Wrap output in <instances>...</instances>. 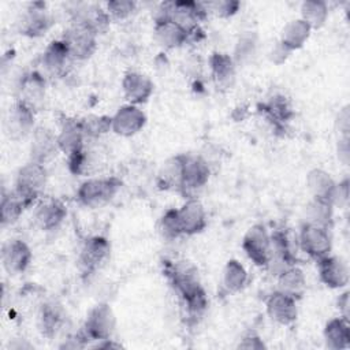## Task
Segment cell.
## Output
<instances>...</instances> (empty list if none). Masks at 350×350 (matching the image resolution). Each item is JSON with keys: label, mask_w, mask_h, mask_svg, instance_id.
<instances>
[{"label": "cell", "mask_w": 350, "mask_h": 350, "mask_svg": "<svg viewBox=\"0 0 350 350\" xmlns=\"http://www.w3.org/2000/svg\"><path fill=\"white\" fill-rule=\"evenodd\" d=\"M164 272L180 298L186 317L190 321H197L208 308V298L198 280L197 269L182 261L165 264Z\"/></svg>", "instance_id": "obj_1"}, {"label": "cell", "mask_w": 350, "mask_h": 350, "mask_svg": "<svg viewBox=\"0 0 350 350\" xmlns=\"http://www.w3.org/2000/svg\"><path fill=\"white\" fill-rule=\"evenodd\" d=\"M46 170L44 164L30 160L22 165L16 174L15 179V194L23 201V204L30 206L41 196L46 185Z\"/></svg>", "instance_id": "obj_2"}, {"label": "cell", "mask_w": 350, "mask_h": 350, "mask_svg": "<svg viewBox=\"0 0 350 350\" xmlns=\"http://www.w3.org/2000/svg\"><path fill=\"white\" fill-rule=\"evenodd\" d=\"M98 33L86 22L74 19L66 29L62 41L66 44L72 60L89 59L97 49Z\"/></svg>", "instance_id": "obj_3"}, {"label": "cell", "mask_w": 350, "mask_h": 350, "mask_svg": "<svg viewBox=\"0 0 350 350\" xmlns=\"http://www.w3.org/2000/svg\"><path fill=\"white\" fill-rule=\"evenodd\" d=\"M122 186V180L116 176L92 178L82 182L77 190V201L88 208H98L109 202Z\"/></svg>", "instance_id": "obj_4"}, {"label": "cell", "mask_w": 350, "mask_h": 350, "mask_svg": "<svg viewBox=\"0 0 350 350\" xmlns=\"http://www.w3.org/2000/svg\"><path fill=\"white\" fill-rule=\"evenodd\" d=\"M116 327L115 314L108 304H98L86 316L82 336L85 340H98L111 339Z\"/></svg>", "instance_id": "obj_5"}, {"label": "cell", "mask_w": 350, "mask_h": 350, "mask_svg": "<svg viewBox=\"0 0 350 350\" xmlns=\"http://www.w3.org/2000/svg\"><path fill=\"white\" fill-rule=\"evenodd\" d=\"M299 247L314 261L331 254L332 238L329 228L304 221L298 237Z\"/></svg>", "instance_id": "obj_6"}, {"label": "cell", "mask_w": 350, "mask_h": 350, "mask_svg": "<svg viewBox=\"0 0 350 350\" xmlns=\"http://www.w3.org/2000/svg\"><path fill=\"white\" fill-rule=\"evenodd\" d=\"M242 249L247 258L257 267L265 268L271 257V234L267 231L265 226H252L243 235Z\"/></svg>", "instance_id": "obj_7"}, {"label": "cell", "mask_w": 350, "mask_h": 350, "mask_svg": "<svg viewBox=\"0 0 350 350\" xmlns=\"http://www.w3.org/2000/svg\"><path fill=\"white\" fill-rule=\"evenodd\" d=\"M109 242L107 238L94 235L88 238L78 256V268L85 276L93 275L107 261L109 256Z\"/></svg>", "instance_id": "obj_8"}, {"label": "cell", "mask_w": 350, "mask_h": 350, "mask_svg": "<svg viewBox=\"0 0 350 350\" xmlns=\"http://www.w3.org/2000/svg\"><path fill=\"white\" fill-rule=\"evenodd\" d=\"M175 217L180 235H196L205 230L208 224L206 211L197 198H187L182 206L175 209Z\"/></svg>", "instance_id": "obj_9"}, {"label": "cell", "mask_w": 350, "mask_h": 350, "mask_svg": "<svg viewBox=\"0 0 350 350\" xmlns=\"http://www.w3.org/2000/svg\"><path fill=\"white\" fill-rule=\"evenodd\" d=\"M209 174L211 170L206 160L200 156L186 154L179 191L190 198L194 191L202 189L208 183Z\"/></svg>", "instance_id": "obj_10"}, {"label": "cell", "mask_w": 350, "mask_h": 350, "mask_svg": "<svg viewBox=\"0 0 350 350\" xmlns=\"http://www.w3.org/2000/svg\"><path fill=\"white\" fill-rule=\"evenodd\" d=\"M145 123V112L138 105L126 104L111 116V131L120 137H133L144 129Z\"/></svg>", "instance_id": "obj_11"}, {"label": "cell", "mask_w": 350, "mask_h": 350, "mask_svg": "<svg viewBox=\"0 0 350 350\" xmlns=\"http://www.w3.org/2000/svg\"><path fill=\"white\" fill-rule=\"evenodd\" d=\"M31 250L29 245L18 238L8 239L1 246V262L4 269L11 273H22L31 262Z\"/></svg>", "instance_id": "obj_12"}, {"label": "cell", "mask_w": 350, "mask_h": 350, "mask_svg": "<svg viewBox=\"0 0 350 350\" xmlns=\"http://www.w3.org/2000/svg\"><path fill=\"white\" fill-rule=\"evenodd\" d=\"M265 310L272 321L280 325H291L295 323L298 316L297 299L275 290L265 301Z\"/></svg>", "instance_id": "obj_13"}, {"label": "cell", "mask_w": 350, "mask_h": 350, "mask_svg": "<svg viewBox=\"0 0 350 350\" xmlns=\"http://www.w3.org/2000/svg\"><path fill=\"white\" fill-rule=\"evenodd\" d=\"M85 131L82 129L81 120L66 119L56 135L59 150L67 154L68 159L82 153L85 150Z\"/></svg>", "instance_id": "obj_14"}, {"label": "cell", "mask_w": 350, "mask_h": 350, "mask_svg": "<svg viewBox=\"0 0 350 350\" xmlns=\"http://www.w3.org/2000/svg\"><path fill=\"white\" fill-rule=\"evenodd\" d=\"M316 262L320 280L327 287L342 288L349 283V267L343 258L328 254Z\"/></svg>", "instance_id": "obj_15"}, {"label": "cell", "mask_w": 350, "mask_h": 350, "mask_svg": "<svg viewBox=\"0 0 350 350\" xmlns=\"http://www.w3.org/2000/svg\"><path fill=\"white\" fill-rule=\"evenodd\" d=\"M122 90L129 104L139 105L148 101L153 93L152 79L138 71H129L122 79Z\"/></svg>", "instance_id": "obj_16"}, {"label": "cell", "mask_w": 350, "mask_h": 350, "mask_svg": "<svg viewBox=\"0 0 350 350\" xmlns=\"http://www.w3.org/2000/svg\"><path fill=\"white\" fill-rule=\"evenodd\" d=\"M18 101H22L36 111L45 97V79L38 71L23 74L18 86Z\"/></svg>", "instance_id": "obj_17"}, {"label": "cell", "mask_w": 350, "mask_h": 350, "mask_svg": "<svg viewBox=\"0 0 350 350\" xmlns=\"http://www.w3.org/2000/svg\"><path fill=\"white\" fill-rule=\"evenodd\" d=\"M191 37L190 31L171 19H154V38L164 49L179 48Z\"/></svg>", "instance_id": "obj_18"}, {"label": "cell", "mask_w": 350, "mask_h": 350, "mask_svg": "<svg viewBox=\"0 0 350 350\" xmlns=\"http://www.w3.org/2000/svg\"><path fill=\"white\" fill-rule=\"evenodd\" d=\"M67 216V208L62 200L48 198L42 200L34 212L37 226L45 231L57 228Z\"/></svg>", "instance_id": "obj_19"}, {"label": "cell", "mask_w": 350, "mask_h": 350, "mask_svg": "<svg viewBox=\"0 0 350 350\" xmlns=\"http://www.w3.org/2000/svg\"><path fill=\"white\" fill-rule=\"evenodd\" d=\"M5 124L11 138H22L34 131V111L22 101L16 100L10 108Z\"/></svg>", "instance_id": "obj_20"}, {"label": "cell", "mask_w": 350, "mask_h": 350, "mask_svg": "<svg viewBox=\"0 0 350 350\" xmlns=\"http://www.w3.org/2000/svg\"><path fill=\"white\" fill-rule=\"evenodd\" d=\"M72 62L66 44L60 40H53L44 51L41 63L48 74L62 77L67 72V68Z\"/></svg>", "instance_id": "obj_21"}, {"label": "cell", "mask_w": 350, "mask_h": 350, "mask_svg": "<svg viewBox=\"0 0 350 350\" xmlns=\"http://www.w3.org/2000/svg\"><path fill=\"white\" fill-rule=\"evenodd\" d=\"M209 64H211L212 79L217 86V89L220 90L231 89L235 83V77H237L234 59L227 53L215 52L209 59Z\"/></svg>", "instance_id": "obj_22"}, {"label": "cell", "mask_w": 350, "mask_h": 350, "mask_svg": "<svg viewBox=\"0 0 350 350\" xmlns=\"http://www.w3.org/2000/svg\"><path fill=\"white\" fill-rule=\"evenodd\" d=\"M52 25V19L46 14L44 4L36 3L22 16L19 22V31L27 37H40L45 34Z\"/></svg>", "instance_id": "obj_23"}, {"label": "cell", "mask_w": 350, "mask_h": 350, "mask_svg": "<svg viewBox=\"0 0 350 350\" xmlns=\"http://www.w3.org/2000/svg\"><path fill=\"white\" fill-rule=\"evenodd\" d=\"M59 150L56 135L51 133V130L45 127H38L33 131V141H31V160L44 164L51 157L56 154Z\"/></svg>", "instance_id": "obj_24"}, {"label": "cell", "mask_w": 350, "mask_h": 350, "mask_svg": "<svg viewBox=\"0 0 350 350\" xmlns=\"http://www.w3.org/2000/svg\"><path fill=\"white\" fill-rule=\"evenodd\" d=\"M260 108L265 119L273 126L275 130H282L284 123L293 116V109L288 100L280 94L271 97L267 103H262Z\"/></svg>", "instance_id": "obj_25"}, {"label": "cell", "mask_w": 350, "mask_h": 350, "mask_svg": "<svg viewBox=\"0 0 350 350\" xmlns=\"http://www.w3.org/2000/svg\"><path fill=\"white\" fill-rule=\"evenodd\" d=\"M325 346L332 350H342L350 346V325L343 317L331 319L324 327Z\"/></svg>", "instance_id": "obj_26"}, {"label": "cell", "mask_w": 350, "mask_h": 350, "mask_svg": "<svg viewBox=\"0 0 350 350\" xmlns=\"http://www.w3.org/2000/svg\"><path fill=\"white\" fill-rule=\"evenodd\" d=\"M312 29L301 18L287 22L280 33L279 42L286 46L290 52L299 49L308 41Z\"/></svg>", "instance_id": "obj_27"}, {"label": "cell", "mask_w": 350, "mask_h": 350, "mask_svg": "<svg viewBox=\"0 0 350 350\" xmlns=\"http://www.w3.org/2000/svg\"><path fill=\"white\" fill-rule=\"evenodd\" d=\"M278 288L279 291L298 299L304 295L306 290V278L301 268L297 265H293L283 272H280L278 276Z\"/></svg>", "instance_id": "obj_28"}, {"label": "cell", "mask_w": 350, "mask_h": 350, "mask_svg": "<svg viewBox=\"0 0 350 350\" xmlns=\"http://www.w3.org/2000/svg\"><path fill=\"white\" fill-rule=\"evenodd\" d=\"M335 185L336 182L332 179V176L321 168H313L306 175V186L313 198H323L329 201Z\"/></svg>", "instance_id": "obj_29"}, {"label": "cell", "mask_w": 350, "mask_h": 350, "mask_svg": "<svg viewBox=\"0 0 350 350\" xmlns=\"http://www.w3.org/2000/svg\"><path fill=\"white\" fill-rule=\"evenodd\" d=\"M63 320H64V313L59 305L53 302L42 305L38 316V327L41 334L46 338L55 336L56 332L60 329Z\"/></svg>", "instance_id": "obj_30"}, {"label": "cell", "mask_w": 350, "mask_h": 350, "mask_svg": "<svg viewBox=\"0 0 350 350\" xmlns=\"http://www.w3.org/2000/svg\"><path fill=\"white\" fill-rule=\"evenodd\" d=\"M305 213L306 223H312L325 228H331L334 223V205L328 200L313 198L308 204Z\"/></svg>", "instance_id": "obj_31"}, {"label": "cell", "mask_w": 350, "mask_h": 350, "mask_svg": "<svg viewBox=\"0 0 350 350\" xmlns=\"http://www.w3.org/2000/svg\"><path fill=\"white\" fill-rule=\"evenodd\" d=\"M185 160H186V154H176L168 159L161 165V170L159 172V180L161 187L164 189L175 187L176 190H179Z\"/></svg>", "instance_id": "obj_32"}, {"label": "cell", "mask_w": 350, "mask_h": 350, "mask_svg": "<svg viewBox=\"0 0 350 350\" xmlns=\"http://www.w3.org/2000/svg\"><path fill=\"white\" fill-rule=\"evenodd\" d=\"M246 282H247V272L245 267L235 258L228 260L223 269V278H221L223 287L228 293H238L245 287Z\"/></svg>", "instance_id": "obj_33"}, {"label": "cell", "mask_w": 350, "mask_h": 350, "mask_svg": "<svg viewBox=\"0 0 350 350\" xmlns=\"http://www.w3.org/2000/svg\"><path fill=\"white\" fill-rule=\"evenodd\" d=\"M328 18V7L320 0H308L301 4V19L309 25V27L320 29Z\"/></svg>", "instance_id": "obj_34"}, {"label": "cell", "mask_w": 350, "mask_h": 350, "mask_svg": "<svg viewBox=\"0 0 350 350\" xmlns=\"http://www.w3.org/2000/svg\"><path fill=\"white\" fill-rule=\"evenodd\" d=\"M26 205L23 201L15 194V191L3 193L1 205H0V220L3 226H8L15 223L22 215Z\"/></svg>", "instance_id": "obj_35"}, {"label": "cell", "mask_w": 350, "mask_h": 350, "mask_svg": "<svg viewBox=\"0 0 350 350\" xmlns=\"http://www.w3.org/2000/svg\"><path fill=\"white\" fill-rule=\"evenodd\" d=\"M81 124L86 137H98L111 130V116H86L81 119Z\"/></svg>", "instance_id": "obj_36"}, {"label": "cell", "mask_w": 350, "mask_h": 350, "mask_svg": "<svg viewBox=\"0 0 350 350\" xmlns=\"http://www.w3.org/2000/svg\"><path fill=\"white\" fill-rule=\"evenodd\" d=\"M206 14H213L219 18H228L232 16L241 7L239 1L235 0H216L202 3Z\"/></svg>", "instance_id": "obj_37"}, {"label": "cell", "mask_w": 350, "mask_h": 350, "mask_svg": "<svg viewBox=\"0 0 350 350\" xmlns=\"http://www.w3.org/2000/svg\"><path fill=\"white\" fill-rule=\"evenodd\" d=\"M135 11V3L130 0H111L107 3V14L112 19H126Z\"/></svg>", "instance_id": "obj_38"}, {"label": "cell", "mask_w": 350, "mask_h": 350, "mask_svg": "<svg viewBox=\"0 0 350 350\" xmlns=\"http://www.w3.org/2000/svg\"><path fill=\"white\" fill-rule=\"evenodd\" d=\"M256 53V41L253 36H243L239 38L235 52H234V62L237 63H245L250 60Z\"/></svg>", "instance_id": "obj_39"}, {"label": "cell", "mask_w": 350, "mask_h": 350, "mask_svg": "<svg viewBox=\"0 0 350 350\" xmlns=\"http://www.w3.org/2000/svg\"><path fill=\"white\" fill-rule=\"evenodd\" d=\"M160 231H161L163 237L167 239H175V238L182 237L179 227H178L176 217H175V209H168L163 215V217L160 220Z\"/></svg>", "instance_id": "obj_40"}, {"label": "cell", "mask_w": 350, "mask_h": 350, "mask_svg": "<svg viewBox=\"0 0 350 350\" xmlns=\"http://www.w3.org/2000/svg\"><path fill=\"white\" fill-rule=\"evenodd\" d=\"M329 201L334 206L335 205L343 206L345 204H347V201H349V180L347 179L335 185V189L332 191Z\"/></svg>", "instance_id": "obj_41"}, {"label": "cell", "mask_w": 350, "mask_h": 350, "mask_svg": "<svg viewBox=\"0 0 350 350\" xmlns=\"http://www.w3.org/2000/svg\"><path fill=\"white\" fill-rule=\"evenodd\" d=\"M238 347H241V349H253L254 350V349H264L265 345H264V342L261 340V338L258 335L252 332V334L242 338Z\"/></svg>", "instance_id": "obj_42"}, {"label": "cell", "mask_w": 350, "mask_h": 350, "mask_svg": "<svg viewBox=\"0 0 350 350\" xmlns=\"http://www.w3.org/2000/svg\"><path fill=\"white\" fill-rule=\"evenodd\" d=\"M291 52L286 48V46H283L279 41L276 42V45L272 48V51H271V60L273 62V63H276V64H282L283 62H286V59L288 57V55H290Z\"/></svg>", "instance_id": "obj_43"}, {"label": "cell", "mask_w": 350, "mask_h": 350, "mask_svg": "<svg viewBox=\"0 0 350 350\" xmlns=\"http://www.w3.org/2000/svg\"><path fill=\"white\" fill-rule=\"evenodd\" d=\"M338 124L339 130L345 137H349V127H350V113H349V107H345L339 115H338Z\"/></svg>", "instance_id": "obj_44"}, {"label": "cell", "mask_w": 350, "mask_h": 350, "mask_svg": "<svg viewBox=\"0 0 350 350\" xmlns=\"http://www.w3.org/2000/svg\"><path fill=\"white\" fill-rule=\"evenodd\" d=\"M338 309L340 312V317L349 320V291H345L338 298Z\"/></svg>", "instance_id": "obj_45"}, {"label": "cell", "mask_w": 350, "mask_h": 350, "mask_svg": "<svg viewBox=\"0 0 350 350\" xmlns=\"http://www.w3.org/2000/svg\"><path fill=\"white\" fill-rule=\"evenodd\" d=\"M349 137H343V139H340L339 142V146H338V154H339V159L347 164L349 161Z\"/></svg>", "instance_id": "obj_46"}]
</instances>
